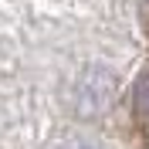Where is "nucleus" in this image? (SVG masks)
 <instances>
[{
    "mask_svg": "<svg viewBox=\"0 0 149 149\" xmlns=\"http://www.w3.org/2000/svg\"><path fill=\"white\" fill-rule=\"evenodd\" d=\"M112 92H115V78L102 68L95 71H85V78L78 81V92H74V102H78V112L81 115H98V112L109 109Z\"/></svg>",
    "mask_w": 149,
    "mask_h": 149,
    "instance_id": "1",
    "label": "nucleus"
},
{
    "mask_svg": "<svg viewBox=\"0 0 149 149\" xmlns=\"http://www.w3.org/2000/svg\"><path fill=\"white\" fill-rule=\"evenodd\" d=\"M136 109H139L142 119H149V68L139 78V85H136Z\"/></svg>",
    "mask_w": 149,
    "mask_h": 149,
    "instance_id": "2",
    "label": "nucleus"
},
{
    "mask_svg": "<svg viewBox=\"0 0 149 149\" xmlns=\"http://www.w3.org/2000/svg\"><path fill=\"white\" fill-rule=\"evenodd\" d=\"M61 149H98V146H95V142H81V139H78V142H68V146H61Z\"/></svg>",
    "mask_w": 149,
    "mask_h": 149,
    "instance_id": "3",
    "label": "nucleus"
}]
</instances>
